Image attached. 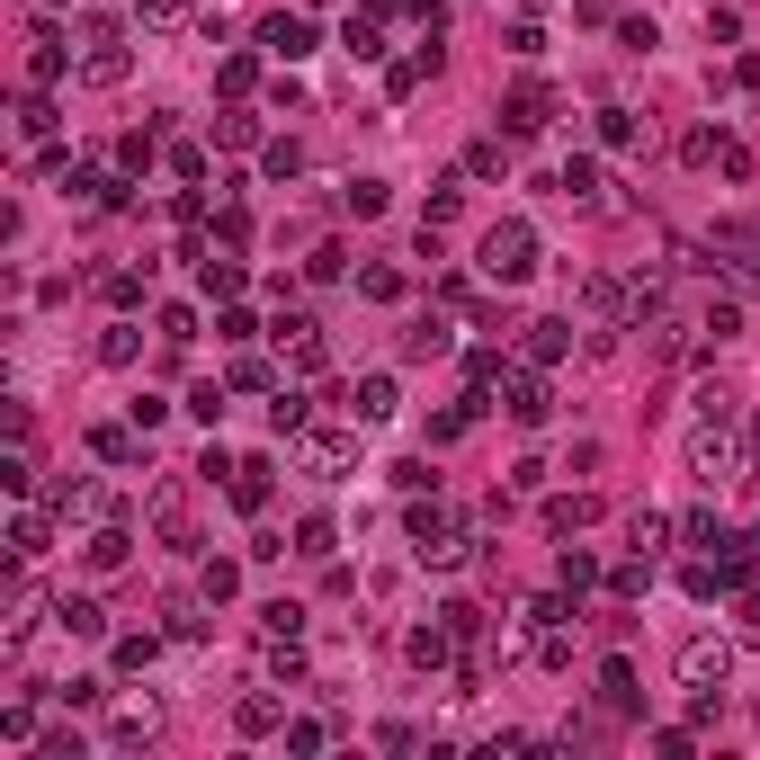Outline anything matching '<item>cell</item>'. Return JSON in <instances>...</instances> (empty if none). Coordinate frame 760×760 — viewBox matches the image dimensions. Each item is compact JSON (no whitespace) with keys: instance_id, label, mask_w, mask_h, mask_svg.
<instances>
[{"instance_id":"cell-1","label":"cell","mask_w":760,"mask_h":760,"mask_svg":"<svg viewBox=\"0 0 760 760\" xmlns=\"http://www.w3.org/2000/svg\"><path fill=\"white\" fill-rule=\"evenodd\" d=\"M528 268H537V233H528L519 216H502L493 233H483V278H493V287H519Z\"/></svg>"},{"instance_id":"cell-2","label":"cell","mask_w":760,"mask_h":760,"mask_svg":"<svg viewBox=\"0 0 760 760\" xmlns=\"http://www.w3.org/2000/svg\"><path fill=\"white\" fill-rule=\"evenodd\" d=\"M742 465H751V448H734V421H698V439H689V474L716 493V483H734Z\"/></svg>"},{"instance_id":"cell-3","label":"cell","mask_w":760,"mask_h":760,"mask_svg":"<svg viewBox=\"0 0 760 760\" xmlns=\"http://www.w3.org/2000/svg\"><path fill=\"white\" fill-rule=\"evenodd\" d=\"M278 350H287V376H322V367H331V340H322L305 313H287V322H278Z\"/></svg>"},{"instance_id":"cell-4","label":"cell","mask_w":760,"mask_h":760,"mask_svg":"<svg viewBox=\"0 0 760 760\" xmlns=\"http://www.w3.org/2000/svg\"><path fill=\"white\" fill-rule=\"evenodd\" d=\"M502 411H510L519 430H537L546 411H555V403H546V376H528V367H502Z\"/></svg>"},{"instance_id":"cell-5","label":"cell","mask_w":760,"mask_h":760,"mask_svg":"<svg viewBox=\"0 0 760 760\" xmlns=\"http://www.w3.org/2000/svg\"><path fill=\"white\" fill-rule=\"evenodd\" d=\"M350 465H359V430H313V439H305V474L340 483Z\"/></svg>"},{"instance_id":"cell-6","label":"cell","mask_w":760,"mask_h":760,"mask_svg":"<svg viewBox=\"0 0 760 760\" xmlns=\"http://www.w3.org/2000/svg\"><path fill=\"white\" fill-rule=\"evenodd\" d=\"M725 671H734V645H725V636H689V645H680V680L725 689Z\"/></svg>"},{"instance_id":"cell-7","label":"cell","mask_w":760,"mask_h":760,"mask_svg":"<svg viewBox=\"0 0 760 760\" xmlns=\"http://www.w3.org/2000/svg\"><path fill=\"white\" fill-rule=\"evenodd\" d=\"M125 73H134V54H125L117 36H90V63H81V81H90V90H117Z\"/></svg>"},{"instance_id":"cell-8","label":"cell","mask_w":760,"mask_h":760,"mask_svg":"<svg viewBox=\"0 0 760 760\" xmlns=\"http://www.w3.org/2000/svg\"><path fill=\"white\" fill-rule=\"evenodd\" d=\"M260 45H268V54H278V63H305V54H313V27L278 10V19H260Z\"/></svg>"},{"instance_id":"cell-9","label":"cell","mask_w":760,"mask_h":760,"mask_svg":"<svg viewBox=\"0 0 760 760\" xmlns=\"http://www.w3.org/2000/svg\"><path fill=\"white\" fill-rule=\"evenodd\" d=\"M233 725L242 734H278L287 725V698H278V689H251V698H233Z\"/></svg>"},{"instance_id":"cell-10","label":"cell","mask_w":760,"mask_h":760,"mask_svg":"<svg viewBox=\"0 0 760 760\" xmlns=\"http://www.w3.org/2000/svg\"><path fill=\"white\" fill-rule=\"evenodd\" d=\"M268 483H278V465H268V456H251V465H233V483H224V493H233V510H268Z\"/></svg>"},{"instance_id":"cell-11","label":"cell","mask_w":760,"mask_h":760,"mask_svg":"<svg viewBox=\"0 0 760 760\" xmlns=\"http://www.w3.org/2000/svg\"><path fill=\"white\" fill-rule=\"evenodd\" d=\"M63 63H73V45H63L54 27H36V36H27V81H36V90L63 81Z\"/></svg>"},{"instance_id":"cell-12","label":"cell","mask_w":760,"mask_h":760,"mask_svg":"<svg viewBox=\"0 0 760 760\" xmlns=\"http://www.w3.org/2000/svg\"><path fill=\"white\" fill-rule=\"evenodd\" d=\"M599 698H608V716H636V707H645L636 662H599Z\"/></svg>"},{"instance_id":"cell-13","label":"cell","mask_w":760,"mask_h":760,"mask_svg":"<svg viewBox=\"0 0 760 760\" xmlns=\"http://www.w3.org/2000/svg\"><path fill=\"white\" fill-rule=\"evenodd\" d=\"M350 411H359V430H376V421H394V376H359V394H350Z\"/></svg>"},{"instance_id":"cell-14","label":"cell","mask_w":760,"mask_h":760,"mask_svg":"<svg viewBox=\"0 0 760 760\" xmlns=\"http://www.w3.org/2000/svg\"><path fill=\"white\" fill-rule=\"evenodd\" d=\"M54 627H63V636H81V645H99V636H108V608H99V599H63V608H54Z\"/></svg>"},{"instance_id":"cell-15","label":"cell","mask_w":760,"mask_h":760,"mask_svg":"<svg viewBox=\"0 0 760 760\" xmlns=\"http://www.w3.org/2000/svg\"><path fill=\"white\" fill-rule=\"evenodd\" d=\"M555 188H564V197H573V206H599V197H608V179H599V162H591V153H573V162H564V179H555Z\"/></svg>"},{"instance_id":"cell-16","label":"cell","mask_w":760,"mask_h":760,"mask_svg":"<svg viewBox=\"0 0 760 760\" xmlns=\"http://www.w3.org/2000/svg\"><path fill=\"white\" fill-rule=\"evenodd\" d=\"M528 359H537V367L573 359V322H528Z\"/></svg>"},{"instance_id":"cell-17","label":"cell","mask_w":760,"mask_h":760,"mask_svg":"<svg viewBox=\"0 0 760 760\" xmlns=\"http://www.w3.org/2000/svg\"><path fill=\"white\" fill-rule=\"evenodd\" d=\"M448 645H456V627L439 617V627H411V645H403V653L421 662V671H439V662H448Z\"/></svg>"},{"instance_id":"cell-18","label":"cell","mask_w":760,"mask_h":760,"mask_svg":"<svg viewBox=\"0 0 760 760\" xmlns=\"http://www.w3.org/2000/svg\"><path fill=\"white\" fill-rule=\"evenodd\" d=\"M340 45H350L359 63H376V54H385V19H376V10H359L350 27H340Z\"/></svg>"},{"instance_id":"cell-19","label":"cell","mask_w":760,"mask_h":760,"mask_svg":"<svg viewBox=\"0 0 760 760\" xmlns=\"http://www.w3.org/2000/svg\"><path fill=\"white\" fill-rule=\"evenodd\" d=\"M99 359H108V367H134V359H144V331H134V322H108V331H99Z\"/></svg>"},{"instance_id":"cell-20","label":"cell","mask_w":760,"mask_h":760,"mask_svg":"<svg viewBox=\"0 0 760 760\" xmlns=\"http://www.w3.org/2000/svg\"><path fill=\"white\" fill-rule=\"evenodd\" d=\"M599 519V502L591 493H573V502H546V528H555V537H573V528H591Z\"/></svg>"},{"instance_id":"cell-21","label":"cell","mask_w":760,"mask_h":760,"mask_svg":"<svg viewBox=\"0 0 760 760\" xmlns=\"http://www.w3.org/2000/svg\"><path fill=\"white\" fill-rule=\"evenodd\" d=\"M260 636H268V645L305 636V608H296V599H268V608H260Z\"/></svg>"},{"instance_id":"cell-22","label":"cell","mask_w":760,"mask_h":760,"mask_svg":"<svg viewBox=\"0 0 760 760\" xmlns=\"http://www.w3.org/2000/svg\"><path fill=\"white\" fill-rule=\"evenodd\" d=\"M197 287H206V296H242V260H206V251H197Z\"/></svg>"},{"instance_id":"cell-23","label":"cell","mask_w":760,"mask_h":760,"mask_svg":"<svg viewBox=\"0 0 760 760\" xmlns=\"http://www.w3.org/2000/svg\"><path fill=\"white\" fill-rule=\"evenodd\" d=\"M144 287H153V268H108V278H99L108 305H144Z\"/></svg>"},{"instance_id":"cell-24","label":"cell","mask_w":760,"mask_h":760,"mask_svg":"<svg viewBox=\"0 0 760 760\" xmlns=\"http://www.w3.org/2000/svg\"><path fill=\"white\" fill-rule=\"evenodd\" d=\"M502 125H510V134H537V125H546V90L528 81V90H519V99L502 108Z\"/></svg>"},{"instance_id":"cell-25","label":"cell","mask_w":760,"mask_h":760,"mask_svg":"<svg viewBox=\"0 0 760 760\" xmlns=\"http://www.w3.org/2000/svg\"><path fill=\"white\" fill-rule=\"evenodd\" d=\"M359 296H367V305H394V296H403V268L367 260V268H359Z\"/></svg>"},{"instance_id":"cell-26","label":"cell","mask_w":760,"mask_h":760,"mask_svg":"<svg viewBox=\"0 0 760 760\" xmlns=\"http://www.w3.org/2000/svg\"><path fill=\"white\" fill-rule=\"evenodd\" d=\"M125 546H134L125 528H99V537L81 546V555H90V573H117V564H125Z\"/></svg>"},{"instance_id":"cell-27","label":"cell","mask_w":760,"mask_h":760,"mask_svg":"<svg viewBox=\"0 0 760 760\" xmlns=\"http://www.w3.org/2000/svg\"><path fill=\"white\" fill-rule=\"evenodd\" d=\"M10 555H19V564L45 555V510H19V519H10Z\"/></svg>"},{"instance_id":"cell-28","label":"cell","mask_w":760,"mask_h":760,"mask_svg":"<svg viewBox=\"0 0 760 760\" xmlns=\"http://www.w3.org/2000/svg\"><path fill=\"white\" fill-rule=\"evenodd\" d=\"M331 537H340V528H331L322 510H313V519H296V555H313V564H322V555H331Z\"/></svg>"},{"instance_id":"cell-29","label":"cell","mask_w":760,"mask_h":760,"mask_svg":"<svg viewBox=\"0 0 760 760\" xmlns=\"http://www.w3.org/2000/svg\"><path fill=\"white\" fill-rule=\"evenodd\" d=\"M555 582H564V591H591V582H599V555H582V546H564V564H555Z\"/></svg>"},{"instance_id":"cell-30","label":"cell","mask_w":760,"mask_h":760,"mask_svg":"<svg viewBox=\"0 0 760 760\" xmlns=\"http://www.w3.org/2000/svg\"><path fill=\"white\" fill-rule=\"evenodd\" d=\"M599 144L608 153H636V117L627 108H599Z\"/></svg>"},{"instance_id":"cell-31","label":"cell","mask_w":760,"mask_h":760,"mask_svg":"<svg viewBox=\"0 0 760 760\" xmlns=\"http://www.w3.org/2000/svg\"><path fill=\"white\" fill-rule=\"evenodd\" d=\"M448 350V322H411L403 331V359H439Z\"/></svg>"},{"instance_id":"cell-32","label":"cell","mask_w":760,"mask_h":760,"mask_svg":"<svg viewBox=\"0 0 760 760\" xmlns=\"http://www.w3.org/2000/svg\"><path fill=\"white\" fill-rule=\"evenodd\" d=\"M340 206H350V216H385V179H350Z\"/></svg>"},{"instance_id":"cell-33","label":"cell","mask_w":760,"mask_h":760,"mask_svg":"<svg viewBox=\"0 0 760 760\" xmlns=\"http://www.w3.org/2000/svg\"><path fill=\"white\" fill-rule=\"evenodd\" d=\"M340 268H350V251H340V242H313V260H305V278H313V287H331Z\"/></svg>"},{"instance_id":"cell-34","label":"cell","mask_w":760,"mask_h":760,"mask_svg":"<svg viewBox=\"0 0 760 760\" xmlns=\"http://www.w3.org/2000/svg\"><path fill=\"white\" fill-rule=\"evenodd\" d=\"M268 385H278V367H268V359H233V394H268Z\"/></svg>"},{"instance_id":"cell-35","label":"cell","mask_w":760,"mask_h":760,"mask_svg":"<svg viewBox=\"0 0 760 760\" xmlns=\"http://www.w3.org/2000/svg\"><path fill=\"white\" fill-rule=\"evenodd\" d=\"M627 537H636V555H653V546L671 537V519H662V510H636V519H627Z\"/></svg>"},{"instance_id":"cell-36","label":"cell","mask_w":760,"mask_h":760,"mask_svg":"<svg viewBox=\"0 0 760 760\" xmlns=\"http://www.w3.org/2000/svg\"><path fill=\"white\" fill-rule=\"evenodd\" d=\"M465 170H474V179H502V170H510V153H502V144H493V134H483V144H474V153H465Z\"/></svg>"},{"instance_id":"cell-37","label":"cell","mask_w":760,"mask_h":760,"mask_svg":"<svg viewBox=\"0 0 760 760\" xmlns=\"http://www.w3.org/2000/svg\"><path fill=\"white\" fill-rule=\"evenodd\" d=\"M197 591H206V599H233V591H242V564H206Z\"/></svg>"},{"instance_id":"cell-38","label":"cell","mask_w":760,"mask_h":760,"mask_svg":"<svg viewBox=\"0 0 760 760\" xmlns=\"http://www.w3.org/2000/svg\"><path fill=\"white\" fill-rule=\"evenodd\" d=\"M108 734H117V742H153V707H117Z\"/></svg>"},{"instance_id":"cell-39","label":"cell","mask_w":760,"mask_h":760,"mask_svg":"<svg viewBox=\"0 0 760 760\" xmlns=\"http://www.w3.org/2000/svg\"><path fill=\"white\" fill-rule=\"evenodd\" d=\"M456 206H465V188H456V179H439V188H430V216H421V224H456Z\"/></svg>"},{"instance_id":"cell-40","label":"cell","mask_w":760,"mask_h":760,"mask_svg":"<svg viewBox=\"0 0 760 760\" xmlns=\"http://www.w3.org/2000/svg\"><path fill=\"white\" fill-rule=\"evenodd\" d=\"M162 340H170V350H188V340H197V313H188V305H162Z\"/></svg>"},{"instance_id":"cell-41","label":"cell","mask_w":760,"mask_h":760,"mask_svg":"<svg viewBox=\"0 0 760 760\" xmlns=\"http://www.w3.org/2000/svg\"><path fill=\"white\" fill-rule=\"evenodd\" d=\"M394 483H403V493H439V474H430V456H403V465H394Z\"/></svg>"},{"instance_id":"cell-42","label":"cell","mask_w":760,"mask_h":760,"mask_svg":"<svg viewBox=\"0 0 760 760\" xmlns=\"http://www.w3.org/2000/svg\"><path fill=\"white\" fill-rule=\"evenodd\" d=\"M698 331H716V340H734V331H742V305H734V296H716V305H707V322H698Z\"/></svg>"},{"instance_id":"cell-43","label":"cell","mask_w":760,"mask_h":760,"mask_svg":"<svg viewBox=\"0 0 760 760\" xmlns=\"http://www.w3.org/2000/svg\"><path fill=\"white\" fill-rule=\"evenodd\" d=\"M216 144H260V117H242V108L216 117Z\"/></svg>"},{"instance_id":"cell-44","label":"cell","mask_w":760,"mask_h":760,"mask_svg":"<svg viewBox=\"0 0 760 760\" xmlns=\"http://www.w3.org/2000/svg\"><path fill=\"white\" fill-rule=\"evenodd\" d=\"M734 411H742V403H734L725 385H698V421H734Z\"/></svg>"},{"instance_id":"cell-45","label":"cell","mask_w":760,"mask_h":760,"mask_svg":"<svg viewBox=\"0 0 760 760\" xmlns=\"http://www.w3.org/2000/svg\"><path fill=\"white\" fill-rule=\"evenodd\" d=\"M680 537H689V546H725V528H716V510H689V519H680Z\"/></svg>"},{"instance_id":"cell-46","label":"cell","mask_w":760,"mask_h":760,"mask_svg":"<svg viewBox=\"0 0 760 760\" xmlns=\"http://www.w3.org/2000/svg\"><path fill=\"white\" fill-rule=\"evenodd\" d=\"M608 582H617V599H645V582H653V564H645V555H636V564H617V573H608Z\"/></svg>"},{"instance_id":"cell-47","label":"cell","mask_w":760,"mask_h":760,"mask_svg":"<svg viewBox=\"0 0 760 760\" xmlns=\"http://www.w3.org/2000/svg\"><path fill=\"white\" fill-rule=\"evenodd\" d=\"M170 636H179V645H197V636H206V617H197V599H170Z\"/></svg>"},{"instance_id":"cell-48","label":"cell","mask_w":760,"mask_h":760,"mask_svg":"<svg viewBox=\"0 0 760 760\" xmlns=\"http://www.w3.org/2000/svg\"><path fill=\"white\" fill-rule=\"evenodd\" d=\"M179 10H188V0H134V19H144V27H179Z\"/></svg>"},{"instance_id":"cell-49","label":"cell","mask_w":760,"mask_h":760,"mask_svg":"<svg viewBox=\"0 0 760 760\" xmlns=\"http://www.w3.org/2000/svg\"><path fill=\"white\" fill-rule=\"evenodd\" d=\"M19 134H54V99H19Z\"/></svg>"},{"instance_id":"cell-50","label":"cell","mask_w":760,"mask_h":760,"mask_svg":"<svg viewBox=\"0 0 760 760\" xmlns=\"http://www.w3.org/2000/svg\"><path fill=\"white\" fill-rule=\"evenodd\" d=\"M90 448H99L108 465H134V439H125V430H90Z\"/></svg>"},{"instance_id":"cell-51","label":"cell","mask_w":760,"mask_h":760,"mask_svg":"<svg viewBox=\"0 0 760 760\" xmlns=\"http://www.w3.org/2000/svg\"><path fill=\"white\" fill-rule=\"evenodd\" d=\"M117 170L134 179V170H153V144H144V134H125V144H117Z\"/></svg>"},{"instance_id":"cell-52","label":"cell","mask_w":760,"mask_h":760,"mask_svg":"<svg viewBox=\"0 0 760 760\" xmlns=\"http://www.w3.org/2000/svg\"><path fill=\"white\" fill-rule=\"evenodd\" d=\"M305 411H313L305 394H278V403H268V421H278V430H305Z\"/></svg>"}]
</instances>
